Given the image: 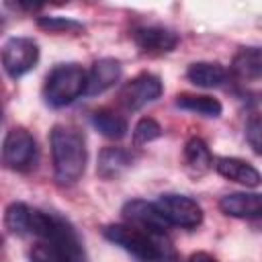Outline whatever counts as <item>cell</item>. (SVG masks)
Instances as JSON below:
<instances>
[{
  "label": "cell",
  "mask_w": 262,
  "mask_h": 262,
  "mask_svg": "<svg viewBox=\"0 0 262 262\" xmlns=\"http://www.w3.org/2000/svg\"><path fill=\"white\" fill-rule=\"evenodd\" d=\"M135 45L143 51V53H149V55H164V53H170L180 37L176 31L172 29H166V27H160V25H145V27H137L133 29L131 33Z\"/></svg>",
  "instance_id": "cell-10"
},
{
  "label": "cell",
  "mask_w": 262,
  "mask_h": 262,
  "mask_svg": "<svg viewBox=\"0 0 262 262\" xmlns=\"http://www.w3.org/2000/svg\"><path fill=\"white\" fill-rule=\"evenodd\" d=\"M231 74L239 80L262 78V45L239 47L231 59Z\"/></svg>",
  "instance_id": "cell-15"
},
{
  "label": "cell",
  "mask_w": 262,
  "mask_h": 262,
  "mask_svg": "<svg viewBox=\"0 0 262 262\" xmlns=\"http://www.w3.org/2000/svg\"><path fill=\"white\" fill-rule=\"evenodd\" d=\"M33 223V209L25 203H10L4 211V227L12 235H27L31 233Z\"/></svg>",
  "instance_id": "cell-20"
},
{
  "label": "cell",
  "mask_w": 262,
  "mask_h": 262,
  "mask_svg": "<svg viewBox=\"0 0 262 262\" xmlns=\"http://www.w3.org/2000/svg\"><path fill=\"white\" fill-rule=\"evenodd\" d=\"M39 61V45L29 37H10L2 45V68L16 80L29 74Z\"/></svg>",
  "instance_id": "cell-7"
},
{
  "label": "cell",
  "mask_w": 262,
  "mask_h": 262,
  "mask_svg": "<svg viewBox=\"0 0 262 262\" xmlns=\"http://www.w3.org/2000/svg\"><path fill=\"white\" fill-rule=\"evenodd\" d=\"M31 233L37 235L39 239L51 244L55 250H59L68 258V262H86L84 246H82L74 225L68 219H63L61 215L33 209Z\"/></svg>",
  "instance_id": "cell-2"
},
{
  "label": "cell",
  "mask_w": 262,
  "mask_h": 262,
  "mask_svg": "<svg viewBox=\"0 0 262 262\" xmlns=\"http://www.w3.org/2000/svg\"><path fill=\"white\" fill-rule=\"evenodd\" d=\"M133 154L125 147H104L98 154V164H96V172L100 178L104 180H113L119 178L127 168H131L133 164Z\"/></svg>",
  "instance_id": "cell-14"
},
{
  "label": "cell",
  "mask_w": 262,
  "mask_h": 262,
  "mask_svg": "<svg viewBox=\"0 0 262 262\" xmlns=\"http://www.w3.org/2000/svg\"><path fill=\"white\" fill-rule=\"evenodd\" d=\"M37 162V141L25 127H14L2 141V164L14 172H27Z\"/></svg>",
  "instance_id": "cell-6"
},
{
  "label": "cell",
  "mask_w": 262,
  "mask_h": 262,
  "mask_svg": "<svg viewBox=\"0 0 262 262\" xmlns=\"http://www.w3.org/2000/svg\"><path fill=\"white\" fill-rule=\"evenodd\" d=\"M182 158H184V168L188 170V174H192L196 178L207 174L215 166L213 164V154L201 137H192V139L186 141Z\"/></svg>",
  "instance_id": "cell-16"
},
{
  "label": "cell",
  "mask_w": 262,
  "mask_h": 262,
  "mask_svg": "<svg viewBox=\"0 0 262 262\" xmlns=\"http://www.w3.org/2000/svg\"><path fill=\"white\" fill-rule=\"evenodd\" d=\"M121 215L129 225H135V227H139L151 235H158V237H164L168 233V227H170L164 221V217L160 215L156 203H149L143 199L127 201L121 209Z\"/></svg>",
  "instance_id": "cell-9"
},
{
  "label": "cell",
  "mask_w": 262,
  "mask_h": 262,
  "mask_svg": "<svg viewBox=\"0 0 262 262\" xmlns=\"http://www.w3.org/2000/svg\"><path fill=\"white\" fill-rule=\"evenodd\" d=\"M186 78L201 88H217L225 84L227 80V70L221 63L213 61H194L186 70Z\"/></svg>",
  "instance_id": "cell-17"
},
{
  "label": "cell",
  "mask_w": 262,
  "mask_h": 262,
  "mask_svg": "<svg viewBox=\"0 0 262 262\" xmlns=\"http://www.w3.org/2000/svg\"><path fill=\"white\" fill-rule=\"evenodd\" d=\"M121 78V63L113 57H102L92 63L88 70V82H86V96H96L113 88Z\"/></svg>",
  "instance_id": "cell-13"
},
{
  "label": "cell",
  "mask_w": 262,
  "mask_h": 262,
  "mask_svg": "<svg viewBox=\"0 0 262 262\" xmlns=\"http://www.w3.org/2000/svg\"><path fill=\"white\" fill-rule=\"evenodd\" d=\"M37 25L49 33H80V31H84L82 23H78L74 18H66V16H39Z\"/></svg>",
  "instance_id": "cell-22"
},
{
  "label": "cell",
  "mask_w": 262,
  "mask_h": 262,
  "mask_svg": "<svg viewBox=\"0 0 262 262\" xmlns=\"http://www.w3.org/2000/svg\"><path fill=\"white\" fill-rule=\"evenodd\" d=\"M219 209L235 219H262V192H231L219 201Z\"/></svg>",
  "instance_id": "cell-11"
},
{
  "label": "cell",
  "mask_w": 262,
  "mask_h": 262,
  "mask_svg": "<svg viewBox=\"0 0 262 262\" xmlns=\"http://www.w3.org/2000/svg\"><path fill=\"white\" fill-rule=\"evenodd\" d=\"M156 207L160 211V215L164 217V221L170 227H180V229H194L203 223V209L201 205L186 196V194H178V192H166L160 194L156 201Z\"/></svg>",
  "instance_id": "cell-5"
},
{
  "label": "cell",
  "mask_w": 262,
  "mask_h": 262,
  "mask_svg": "<svg viewBox=\"0 0 262 262\" xmlns=\"http://www.w3.org/2000/svg\"><path fill=\"white\" fill-rule=\"evenodd\" d=\"M29 258H31V262H68V258L59 250H55L51 244H47L43 239H39L31 248Z\"/></svg>",
  "instance_id": "cell-23"
},
{
  "label": "cell",
  "mask_w": 262,
  "mask_h": 262,
  "mask_svg": "<svg viewBox=\"0 0 262 262\" xmlns=\"http://www.w3.org/2000/svg\"><path fill=\"white\" fill-rule=\"evenodd\" d=\"M158 137H162V127L156 119L143 117L135 123V127H133V145L139 147V145H145V143H149Z\"/></svg>",
  "instance_id": "cell-21"
},
{
  "label": "cell",
  "mask_w": 262,
  "mask_h": 262,
  "mask_svg": "<svg viewBox=\"0 0 262 262\" xmlns=\"http://www.w3.org/2000/svg\"><path fill=\"white\" fill-rule=\"evenodd\" d=\"M162 80L156 74L143 72L135 78H131L121 90H119V102L127 111H137L145 106L147 102H154L156 98L162 96Z\"/></svg>",
  "instance_id": "cell-8"
},
{
  "label": "cell",
  "mask_w": 262,
  "mask_h": 262,
  "mask_svg": "<svg viewBox=\"0 0 262 262\" xmlns=\"http://www.w3.org/2000/svg\"><path fill=\"white\" fill-rule=\"evenodd\" d=\"M92 125L96 127V131L100 135H104L106 139H121L127 133V121L117 115L115 111L108 108H98L92 113Z\"/></svg>",
  "instance_id": "cell-18"
},
{
  "label": "cell",
  "mask_w": 262,
  "mask_h": 262,
  "mask_svg": "<svg viewBox=\"0 0 262 262\" xmlns=\"http://www.w3.org/2000/svg\"><path fill=\"white\" fill-rule=\"evenodd\" d=\"M102 235L108 242H113L115 246L123 248L125 252H129L131 256H135L137 260H143V262H156L164 254V250L160 248L158 235H151L135 225H129V223L106 225L102 229Z\"/></svg>",
  "instance_id": "cell-4"
},
{
  "label": "cell",
  "mask_w": 262,
  "mask_h": 262,
  "mask_svg": "<svg viewBox=\"0 0 262 262\" xmlns=\"http://www.w3.org/2000/svg\"><path fill=\"white\" fill-rule=\"evenodd\" d=\"M51 143V160H53V174L57 184L72 186L76 184L88 162V149L84 133L72 125H55L49 135Z\"/></svg>",
  "instance_id": "cell-1"
},
{
  "label": "cell",
  "mask_w": 262,
  "mask_h": 262,
  "mask_svg": "<svg viewBox=\"0 0 262 262\" xmlns=\"http://www.w3.org/2000/svg\"><path fill=\"white\" fill-rule=\"evenodd\" d=\"M176 106L182 111H190V113H199L203 117H219L223 106L217 98L213 96H205V94H178L176 96Z\"/></svg>",
  "instance_id": "cell-19"
},
{
  "label": "cell",
  "mask_w": 262,
  "mask_h": 262,
  "mask_svg": "<svg viewBox=\"0 0 262 262\" xmlns=\"http://www.w3.org/2000/svg\"><path fill=\"white\" fill-rule=\"evenodd\" d=\"M88 72L78 63H59L55 66L43 84V98L53 108H63L76 98L86 94Z\"/></svg>",
  "instance_id": "cell-3"
},
{
  "label": "cell",
  "mask_w": 262,
  "mask_h": 262,
  "mask_svg": "<svg viewBox=\"0 0 262 262\" xmlns=\"http://www.w3.org/2000/svg\"><path fill=\"white\" fill-rule=\"evenodd\" d=\"M188 262H219V260L213 258V256L207 254V252H194V254L188 258Z\"/></svg>",
  "instance_id": "cell-25"
},
{
  "label": "cell",
  "mask_w": 262,
  "mask_h": 262,
  "mask_svg": "<svg viewBox=\"0 0 262 262\" xmlns=\"http://www.w3.org/2000/svg\"><path fill=\"white\" fill-rule=\"evenodd\" d=\"M246 141L248 145L262 156V115H252L246 123Z\"/></svg>",
  "instance_id": "cell-24"
},
{
  "label": "cell",
  "mask_w": 262,
  "mask_h": 262,
  "mask_svg": "<svg viewBox=\"0 0 262 262\" xmlns=\"http://www.w3.org/2000/svg\"><path fill=\"white\" fill-rule=\"evenodd\" d=\"M215 170L231 180V182H237L242 186H248V188H256L262 184V174L258 172L256 166H252L250 162L242 160V158H227V156H221L215 160Z\"/></svg>",
  "instance_id": "cell-12"
}]
</instances>
